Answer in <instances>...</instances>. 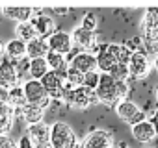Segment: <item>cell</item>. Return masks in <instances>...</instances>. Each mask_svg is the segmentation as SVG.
I'll return each mask as SVG.
<instances>
[{
	"label": "cell",
	"mask_w": 158,
	"mask_h": 148,
	"mask_svg": "<svg viewBox=\"0 0 158 148\" xmlns=\"http://www.w3.org/2000/svg\"><path fill=\"white\" fill-rule=\"evenodd\" d=\"M99 78H101V72L99 70H93V72H88V74H84V87H88V89H91V91H95L97 89V85H99Z\"/></svg>",
	"instance_id": "cell-28"
},
{
	"label": "cell",
	"mask_w": 158,
	"mask_h": 148,
	"mask_svg": "<svg viewBox=\"0 0 158 148\" xmlns=\"http://www.w3.org/2000/svg\"><path fill=\"white\" fill-rule=\"evenodd\" d=\"M65 104L73 106V107H78V109H86L93 104H97V96H95V91L80 85V87H74V89H63V98H61Z\"/></svg>",
	"instance_id": "cell-4"
},
{
	"label": "cell",
	"mask_w": 158,
	"mask_h": 148,
	"mask_svg": "<svg viewBox=\"0 0 158 148\" xmlns=\"http://www.w3.org/2000/svg\"><path fill=\"white\" fill-rule=\"evenodd\" d=\"M154 96H156V102H158V87H156V93H154Z\"/></svg>",
	"instance_id": "cell-37"
},
{
	"label": "cell",
	"mask_w": 158,
	"mask_h": 148,
	"mask_svg": "<svg viewBox=\"0 0 158 148\" xmlns=\"http://www.w3.org/2000/svg\"><path fill=\"white\" fill-rule=\"evenodd\" d=\"M48 54V45L47 39L35 37L30 43H26V57L28 59H37V57H45Z\"/></svg>",
	"instance_id": "cell-22"
},
{
	"label": "cell",
	"mask_w": 158,
	"mask_h": 148,
	"mask_svg": "<svg viewBox=\"0 0 158 148\" xmlns=\"http://www.w3.org/2000/svg\"><path fill=\"white\" fill-rule=\"evenodd\" d=\"M127 67H128L130 78L141 80V78L147 76L149 70H151V61H149V57H147L143 52H132V54H130V59H128V63H127Z\"/></svg>",
	"instance_id": "cell-11"
},
{
	"label": "cell",
	"mask_w": 158,
	"mask_h": 148,
	"mask_svg": "<svg viewBox=\"0 0 158 148\" xmlns=\"http://www.w3.org/2000/svg\"><path fill=\"white\" fill-rule=\"evenodd\" d=\"M15 115H17V109L0 102V135H8L15 124Z\"/></svg>",
	"instance_id": "cell-18"
},
{
	"label": "cell",
	"mask_w": 158,
	"mask_h": 148,
	"mask_svg": "<svg viewBox=\"0 0 158 148\" xmlns=\"http://www.w3.org/2000/svg\"><path fill=\"white\" fill-rule=\"evenodd\" d=\"M80 28L86 30V32H95V30H97V15H93V13H86L84 19H82Z\"/></svg>",
	"instance_id": "cell-29"
},
{
	"label": "cell",
	"mask_w": 158,
	"mask_h": 148,
	"mask_svg": "<svg viewBox=\"0 0 158 148\" xmlns=\"http://www.w3.org/2000/svg\"><path fill=\"white\" fill-rule=\"evenodd\" d=\"M152 67H154V70L158 72V57H154V61H152Z\"/></svg>",
	"instance_id": "cell-35"
},
{
	"label": "cell",
	"mask_w": 158,
	"mask_h": 148,
	"mask_svg": "<svg viewBox=\"0 0 158 148\" xmlns=\"http://www.w3.org/2000/svg\"><path fill=\"white\" fill-rule=\"evenodd\" d=\"M149 148H151V146H149Z\"/></svg>",
	"instance_id": "cell-38"
},
{
	"label": "cell",
	"mask_w": 158,
	"mask_h": 148,
	"mask_svg": "<svg viewBox=\"0 0 158 148\" xmlns=\"http://www.w3.org/2000/svg\"><path fill=\"white\" fill-rule=\"evenodd\" d=\"M45 61H47V65H48V70L58 72L60 76H63V80H65V70H67V67H69L67 56H61V54H56V52H50V50H48V54L45 56Z\"/></svg>",
	"instance_id": "cell-20"
},
{
	"label": "cell",
	"mask_w": 158,
	"mask_h": 148,
	"mask_svg": "<svg viewBox=\"0 0 158 148\" xmlns=\"http://www.w3.org/2000/svg\"><path fill=\"white\" fill-rule=\"evenodd\" d=\"M30 22H32V26H34L37 37H41V39H48V37L56 32V22H54V19H52L50 15H37V17H32Z\"/></svg>",
	"instance_id": "cell-16"
},
{
	"label": "cell",
	"mask_w": 158,
	"mask_h": 148,
	"mask_svg": "<svg viewBox=\"0 0 158 148\" xmlns=\"http://www.w3.org/2000/svg\"><path fill=\"white\" fill-rule=\"evenodd\" d=\"M17 148H34V144H32V141H30V137L24 133L21 139H19V142H17Z\"/></svg>",
	"instance_id": "cell-32"
},
{
	"label": "cell",
	"mask_w": 158,
	"mask_h": 148,
	"mask_svg": "<svg viewBox=\"0 0 158 148\" xmlns=\"http://www.w3.org/2000/svg\"><path fill=\"white\" fill-rule=\"evenodd\" d=\"M71 39H73V46L80 48V52H89V54H97V50L101 48V43H99V37L95 32H86L82 30L80 26L74 28L71 32Z\"/></svg>",
	"instance_id": "cell-6"
},
{
	"label": "cell",
	"mask_w": 158,
	"mask_h": 148,
	"mask_svg": "<svg viewBox=\"0 0 158 148\" xmlns=\"http://www.w3.org/2000/svg\"><path fill=\"white\" fill-rule=\"evenodd\" d=\"M143 41H158V8H147L139 24Z\"/></svg>",
	"instance_id": "cell-9"
},
{
	"label": "cell",
	"mask_w": 158,
	"mask_h": 148,
	"mask_svg": "<svg viewBox=\"0 0 158 148\" xmlns=\"http://www.w3.org/2000/svg\"><path fill=\"white\" fill-rule=\"evenodd\" d=\"M0 148H17V142L10 135H0Z\"/></svg>",
	"instance_id": "cell-31"
},
{
	"label": "cell",
	"mask_w": 158,
	"mask_h": 148,
	"mask_svg": "<svg viewBox=\"0 0 158 148\" xmlns=\"http://www.w3.org/2000/svg\"><path fill=\"white\" fill-rule=\"evenodd\" d=\"M130 128H132V137L139 142H151L156 137V131H154V128L149 120H143V122H139L136 126H130Z\"/></svg>",
	"instance_id": "cell-21"
},
{
	"label": "cell",
	"mask_w": 158,
	"mask_h": 148,
	"mask_svg": "<svg viewBox=\"0 0 158 148\" xmlns=\"http://www.w3.org/2000/svg\"><path fill=\"white\" fill-rule=\"evenodd\" d=\"M115 113H117L127 124H130V126H136V124L147 120L145 111H141V109L138 107V104H134V102H130V100H121V102L115 106Z\"/></svg>",
	"instance_id": "cell-8"
},
{
	"label": "cell",
	"mask_w": 158,
	"mask_h": 148,
	"mask_svg": "<svg viewBox=\"0 0 158 148\" xmlns=\"http://www.w3.org/2000/svg\"><path fill=\"white\" fill-rule=\"evenodd\" d=\"M4 54H6L8 59H11L13 63H19V61H23V59L26 57V43L21 41L19 37H15V39L8 41V43L4 45Z\"/></svg>",
	"instance_id": "cell-17"
},
{
	"label": "cell",
	"mask_w": 158,
	"mask_h": 148,
	"mask_svg": "<svg viewBox=\"0 0 158 148\" xmlns=\"http://www.w3.org/2000/svg\"><path fill=\"white\" fill-rule=\"evenodd\" d=\"M23 93H24V98H26V104H34V106H39L43 109H47L50 106V96L47 95V91L43 89L41 82L39 80H26L23 85Z\"/></svg>",
	"instance_id": "cell-5"
},
{
	"label": "cell",
	"mask_w": 158,
	"mask_h": 148,
	"mask_svg": "<svg viewBox=\"0 0 158 148\" xmlns=\"http://www.w3.org/2000/svg\"><path fill=\"white\" fill-rule=\"evenodd\" d=\"M69 65L73 68H76L78 72H82V74L97 70V59L89 52H73L71 59H69Z\"/></svg>",
	"instance_id": "cell-15"
},
{
	"label": "cell",
	"mask_w": 158,
	"mask_h": 148,
	"mask_svg": "<svg viewBox=\"0 0 158 148\" xmlns=\"http://www.w3.org/2000/svg\"><path fill=\"white\" fill-rule=\"evenodd\" d=\"M39 82H41L43 89L47 91V95L50 96V100H54V98H56V100H61V98H63V85H65V80H63V76H60L58 72L48 70Z\"/></svg>",
	"instance_id": "cell-10"
},
{
	"label": "cell",
	"mask_w": 158,
	"mask_h": 148,
	"mask_svg": "<svg viewBox=\"0 0 158 148\" xmlns=\"http://www.w3.org/2000/svg\"><path fill=\"white\" fill-rule=\"evenodd\" d=\"M34 144V148H50V126L45 122L28 126V133H26Z\"/></svg>",
	"instance_id": "cell-13"
},
{
	"label": "cell",
	"mask_w": 158,
	"mask_h": 148,
	"mask_svg": "<svg viewBox=\"0 0 158 148\" xmlns=\"http://www.w3.org/2000/svg\"><path fill=\"white\" fill-rule=\"evenodd\" d=\"M127 95H128V82H117L110 74H101L99 85L95 89L97 102L115 107L121 100H127Z\"/></svg>",
	"instance_id": "cell-1"
},
{
	"label": "cell",
	"mask_w": 158,
	"mask_h": 148,
	"mask_svg": "<svg viewBox=\"0 0 158 148\" xmlns=\"http://www.w3.org/2000/svg\"><path fill=\"white\" fill-rule=\"evenodd\" d=\"M149 122L152 124V128H154V131H156V135H158V107H156V111L152 113V117H151Z\"/></svg>",
	"instance_id": "cell-33"
},
{
	"label": "cell",
	"mask_w": 158,
	"mask_h": 148,
	"mask_svg": "<svg viewBox=\"0 0 158 148\" xmlns=\"http://www.w3.org/2000/svg\"><path fill=\"white\" fill-rule=\"evenodd\" d=\"M17 37H19L21 41H24V43H30L32 39L37 37V33H35V30H34V26H32L30 21H28V22H21V24L17 26Z\"/></svg>",
	"instance_id": "cell-26"
},
{
	"label": "cell",
	"mask_w": 158,
	"mask_h": 148,
	"mask_svg": "<svg viewBox=\"0 0 158 148\" xmlns=\"http://www.w3.org/2000/svg\"><path fill=\"white\" fill-rule=\"evenodd\" d=\"M19 82H21V72L17 63H13L11 59H2L0 61V89L10 91L17 87Z\"/></svg>",
	"instance_id": "cell-7"
},
{
	"label": "cell",
	"mask_w": 158,
	"mask_h": 148,
	"mask_svg": "<svg viewBox=\"0 0 158 148\" xmlns=\"http://www.w3.org/2000/svg\"><path fill=\"white\" fill-rule=\"evenodd\" d=\"M2 13L8 17V19H13L17 21L19 24L21 22H28L34 15V10L32 8H15V6H6L2 8Z\"/></svg>",
	"instance_id": "cell-23"
},
{
	"label": "cell",
	"mask_w": 158,
	"mask_h": 148,
	"mask_svg": "<svg viewBox=\"0 0 158 148\" xmlns=\"http://www.w3.org/2000/svg\"><path fill=\"white\" fill-rule=\"evenodd\" d=\"M0 56H4V43L0 41Z\"/></svg>",
	"instance_id": "cell-36"
},
{
	"label": "cell",
	"mask_w": 158,
	"mask_h": 148,
	"mask_svg": "<svg viewBox=\"0 0 158 148\" xmlns=\"http://www.w3.org/2000/svg\"><path fill=\"white\" fill-rule=\"evenodd\" d=\"M6 104L15 107V109H21L24 104H26V98H24V93H23V87L17 85L13 89L8 91V96H6Z\"/></svg>",
	"instance_id": "cell-25"
},
{
	"label": "cell",
	"mask_w": 158,
	"mask_h": 148,
	"mask_svg": "<svg viewBox=\"0 0 158 148\" xmlns=\"http://www.w3.org/2000/svg\"><path fill=\"white\" fill-rule=\"evenodd\" d=\"M143 54L147 57H158V41H143Z\"/></svg>",
	"instance_id": "cell-30"
},
{
	"label": "cell",
	"mask_w": 158,
	"mask_h": 148,
	"mask_svg": "<svg viewBox=\"0 0 158 148\" xmlns=\"http://www.w3.org/2000/svg\"><path fill=\"white\" fill-rule=\"evenodd\" d=\"M17 113H21V117L26 120L28 126L39 124L45 119V109L39 107V106H34V104H24L21 109H17Z\"/></svg>",
	"instance_id": "cell-19"
},
{
	"label": "cell",
	"mask_w": 158,
	"mask_h": 148,
	"mask_svg": "<svg viewBox=\"0 0 158 148\" xmlns=\"http://www.w3.org/2000/svg\"><path fill=\"white\" fill-rule=\"evenodd\" d=\"M130 50L125 45H117V43H110V45H101V48L95 54L97 59V70L101 74H108L115 65L119 63H128L130 59Z\"/></svg>",
	"instance_id": "cell-2"
},
{
	"label": "cell",
	"mask_w": 158,
	"mask_h": 148,
	"mask_svg": "<svg viewBox=\"0 0 158 148\" xmlns=\"http://www.w3.org/2000/svg\"><path fill=\"white\" fill-rule=\"evenodd\" d=\"M54 11H56V13H67L69 8H54Z\"/></svg>",
	"instance_id": "cell-34"
},
{
	"label": "cell",
	"mask_w": 158,
	"mask_h": 148,
	"mask_svg": "<svg viewBox=\"0 0 158 148\" xmlns=\"http://www.w3.org/2000/svg\"><path fill=\"white\" fill-rule=\"evenodd\" d=\"M80 148H114V139L106 130H93L84 137Z\"/></svg>",
	"instance_id": "cell-14"
},
{
	"label": "cell",
	"mask_w": 158,
	"mask_h": 148,
	"mask_svg": "<svg viewBox=\"0 0 158 148\" xmlns=\"http://www.w3.org/2000/svg\"><path fill=\"white\" fill-rule=\"evenodd\" d=\"M50 148H78V139L71 124L63 120L50 124Z\"/></svg>",
	"instance_id": "cell-3"
},
{
	"label": "cell",
	"mask_w": 158,
	"mask_h": 148,
	"mask_svg": "<svg viewBox=\"0 0 158 148\" xmlns=\"http://www.w3.org/2000/svg\"><path fill=\"white\" fill-rule=\"evenodd\" d=\"M28 74L30 80H41L45 74L48 72V65L45 61V57H37V59H28Z\"/></svg>",
	"instance_id": "cell-24"
},
{
	"label": "cell",
	"mask_w": 158,
	"mask_h": 148,
	"mask_svg": "<svg viewBox=\"0 0 158 148\" xmlns=\"http://www.w3.org/2000/svg\"><path fill=\"white\" fill-rule=\"evenodd\" d=\"M47 45H48V50L50 52H56V54H61V56H67L73 52V39H71V33L67 32H61V30H56L48 39H47Z\"/></svg>",
	"instance_id": "cell-12"
},
{
	"label": "cell",
	"mask_w": 158,
	"mask_h": 148,
	"mask_svg": "<svg viewBox=\"0 0 158 148\" xmlns=\"http://www.w3.org/2000/svg\"><path fill=\"white\" fill-rule=\"evenodd\" d=\"M108 74H110L114 80H117V82H128V78H130V74H128V67H127L125 63L115 65Z\"/></svg>",
	"instance_id": "cell-27"
}]
</instances>
